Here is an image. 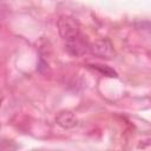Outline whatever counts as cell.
Instances as JSON below:
<instances>
[{
	"mask_svg": "<svg viewBox=\"0 0 151 151\" xmlns=\"http://www.w3.org/2000/svg\"><path fill=\"white\" fill-rule=\"evenodd\" d=\"M58 31L60 37L65 40H72L74 38H78L81 35L80 33V25L78 20L71 15H61L58 19Z\"/></svg>",
	"mask_w": 151,
	"mask_h": 151,
	"instance_id": "obj_1",
	"label": "cell"
},
{
	"mask_svg": "<svg viewBox=\"0 0 151 151\" xmlns=\"http://www.w3.org/2000/svg\"><path fill=\"white\" fill-rule=\"evenodd\" d=\"M88 51L93 55L98 58H104V59H111L116 54L113 44L107 38H100L88 44Z\"/></svg>",
	"mask_w": 151,
	"mask_h": 151,
	"instance_id": "obj_2",
	"label": "cell"
},
{
	"mask_svg": "<svg viewBox=\"0 0 151 151\" xmlns=\"http://www.w3.org/2000/svg\"><path fill=\"white\" fill-rule=\"evenodd\" d=\"M65 50L73 57H81L88 51V44L83 35H79L78 38L65 41Z\"/></svg>",
	"mask_w": 151,
	"mask_h": 151,
	"instance_id": "obj_3",
	"label": "cell"
},
{
	"mask_svg": "<svg viewBox=\"0 0 151 151\" xmlns=\"http://www.w3.org/2000/svg\"><path fill=\"white\" fill-rule=\"evenodd\" d=\"M58 125L64 129H72L78 124V119L71 111H61L55 118Z\"/></svg>",
	"mask_w": 151,
	"mask_h": 151,
	"instance_id": "obj_4",
	"label": "cell"
},
{
	"mask_svg": "<svg viewBox=\"0 0 151 151\" xmlns=\"http://www.w3.org/2000/svg\"><path fill=\"white\" fill-rule=\"evenodd\" d=\"M90 66H92L93 68H96L97 71H99L100 73H103L104 76H106V77H117L118 74H117V72L114 71V70H112L111 67H109V66H106V65H100V64H92V65H90Z\"/></svg>",
	"mask_w": 151,
	"mask_h": 151,
	"instance_id": "obj_5",
	"label": "cell"
},
{
	"mask_svg": "<svg viewBox=\"0 0 151 151\" xmlns=\"http://www.w3.org/2000/svg\"><path fill=\"white\" fill-rule=\"evenodd\" d=\"M18 145L8 138H0V151H17Z\"/></svg>",
	"mask_w": 151,
	"mask_h": 151,
	"instance_id": "obj_6",
	"label": "cell"
}]
</instances>
